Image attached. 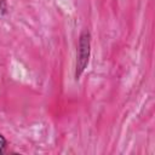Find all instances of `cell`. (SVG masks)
I'll return each instance as SVG.
<instances>
[{
  "instance_id": "obj_1",
  "label": "cell",
  "mask_w": 155,
  "mask_h": 155,
  "mask_svg": "<svg viewBox=\"0 0 155 155\" xmlns=\"http://www.w3.org/2000/svg\"><path fill=\"white\" fill-rule=\"evenodd\" d=\"M91 56V33L88 29H82L76 46V61H75V80L78 81L88 65Z\"/></svg>"
},
{
  "instance_id": "obj_2",
  "label": "cell",
  "mask_w": 155,
  "mask_h": 155,
  "mask_svg": "<svg viewBox=\"0 0 155 155\" xmlns=\"http://www.w3.org/2000/svg\"><path fill=\"white\" fill-rule=\"evenodd\" d=\"M7 145H8V142H7L6 137H5L2 133H0V155L6 151Z\"/></svg>"
},
{
  "instance_id": "obj_3",
  "label": "cell",
  "mask_w": 155,
  "mask_h": 155,
  "mask_svg": "<svg viewBox=\"0 0 155 155\" xmlns=\"http://www.w3.org/2000/svg\"><path fill=\"white\" fill-rule=\"evenodd\" d=\"M8 13V4L7 0H0V15L6 16Z\"/></svg>"
}]
</instances>
